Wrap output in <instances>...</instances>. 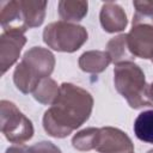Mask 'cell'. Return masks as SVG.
Listing matches in <instances>:
<instances>
[{
  "instance_id": "cell-1",
  "label": "cell",
  "mask_w": 153,
  "mask_h": 153,
  "mask_svg": "<svg viewBox=\"0 0 153 153\" xmlns=\"http://www.w3.org/2000/svg\"><path fill=\"white\" fill-rule=\"evenodd\" d=\"M93 108V98L86 90L63 82L56 100L44 112L43 128L53 137H66L84 124Z\"/></svg>"
},
{
  "instance_id": "cell-2",
  "label": "cell",
  "mask_w": 153,
  "mask_h": 153,
  "mask_svg": "<svg viewBox=\"0 0 153 153\" xmlns=\"http://www.w3.org/2000/svg\"><path fill=\"white\" fill-rule=\"evenodd\" d=\"M55 67V56L42 47H33L27 50L13 73V81L23 93L33 92L38 84L49 78Z\"/></svg>"
},
{
  "instance_id": "cell-3",
  "label": "cell",
  "mask_w": 153,
  "mask_h": 153,
  "mask_svg": "<svg viewBox=\"0 0 153 153\" xmlns=\"http://www.w3.org/2000/svg\"><path fill=\"white\" fill-rule=\"evenodd\" d=\"M133 25L127 33L128 48L135 57L153 59V1H134Z\"/></svg>"
},
{
  "instance_id": "cell-4",
  "label": "cell",
  "mask_w": 153,
  "mask_h": 153,
  "mask_svg": "<svg viewBox=\"0 0 153 153\" xmlns=\"http://www.w3.org/2000/svg\"><path fill=\"white\" fill-rule=\"evenodd\" d=\"M114 82L117 92L133 109L152 106L147 97V84L142 69L134 62H123L114 68Z\"/></svg>"
},
{
  "instance_id": "cell-5",
  "label": "cell",
  "mask_w": 153,
  "mask_h": 153,
  "mask_svg": "<svg viewBox=\"0 0 153 153\" xmlns=\"http://www.w3.org/2000/svg\"><path fill=\"white\" fill-rule=\"evenodd\" d=\"M87 37L88 35L84 26L65 20L50 23L43 31L44 43L49 48L63 53L76 51L87 41Z\"/></svg>"
},
{
  "instance_id": "cell-6",
  "label": "cell",
  "mask_w": 153,
  "mask_h": 153,
  "mask_svg": "<svg viewBox=\"0 0 153 153\" xmlns=\"http://www.w3.org/2000/svg\"><path fill=\"white\" fill-rule=\"evenodd\" d=\"M1 131L5 137L16 145H23L33 136L31 121L12 103L1 100Z\"/></svg>"
},
{
  "instance_id": "cell-7",
  "label": "cell",
  "mask_w": 153,
  "mask_h": 153,
  "mask_svg": "<svg viewBox=\"0 0 153 153\" xmlns=\"http://www.w3.org/2000/svg\"><path fill=\"white\" fill-rule=\"evenodd\" d=\"M93 149L99 153H133L134 145L121 129L103 127L97 129Z\"/></svg>"
},
{
  "instance_id": "cell-8",
  "label": "cell",
  "mask_w": 153,
  "mask_h": 153,
  "mask_svg": "<svg viewBox=\"0 0 153 153\" xmlns=\"http://www.w3.org/2000/svg\"><path fill=\"white\" fill-rule=\"evenodd\" d=\"M26 43V37L22 32L4 31L0 37V67L1 74L18 60L23 47Z\"/></svg>"
},
{
  "instance_id": "cell-9",
  "label": "cell",
  "mask_w": 153,
  "mask_h": 153,
  "mask_svg": "<svg viewBox=\"0 0 153 153\" xmlns=\"http://www.w3.org/2000/svg\"><path fill=\"white\" fill-rule=\"evenodd\" d=\"M0 22L4 31H17L24 33L29 27L25 22L22 1H1Z\"/></svg>"
},
{
  "instance_id": "cell-10",
  "label": "cell",
  "mask_w": 153,
  "mask_h": 153,
  "mask_svg": "<svg viewBox=\"0 0 153 153\" xmlns=\"http://www.w3.org/2000/svg\"><path fill=\"white\" fill-rule=\"evenodd\" d=\"M100 24L106 32H118L126 29L128 20L123 8L115 2H105L100 10Z\"/></svg>"
},
{
  "instance_id": "cell-11",
  "label": "cell",
  "mask_w": 153,
  "mask_h": 153,
  "mask_svg": "<svg viewBox=\"0 0 153 153\" xmlns=\"http://www.w3.org/2000/svg\"><path fill=\"white\" fill-rule=\"evenodd\" d=\"M111 59L106 51L100 50H90L84 53L79 57V67L86 73L97 74L106 69Z\"/></svg>"
},
{
  "instance_id": "cell-12",
  "label": "cell",
  "mask_w": 153,
  "mask_h": 153,
  "mask_svg": "<svg viewBox=\"0 0 153 153\" xmlns=\"http://www.w3.org/2000/svg\"><path fill=\"white\" fill-rule=\"evenodd\" d=\"M106 53L109 54L111 62L116 65L123 62H131L135 59V56L130 53L128 48L127 33H122L111 38L106 44Z\"/></svg>"
},
{
  "instance_id": "cell-13",
  "label": "cell",
  "mask_w": 153,
  "mask_h": 153,
  "mask_svg": "<svg viewBox=\"0 0 153 153\" xmlns=\"http://www.w3.org/2000/svg\"><path fill=\"white\" fill-rule=\"evenodd\" d=\"M87 1H60L59 14L65 22H79L87 14Z\"/></svg>"
},
{
  "instance_id": "cell-14",
  "label": "cell",
  "mask_w": 153,
  "mask_h": 153,
  "mask_svg": "<svg viewBox=\"0 0 153 153\" xmlns=\"http://www.w3.org/2000/svg\"><path fill=\"white\" fill-rule=\"evenodd\" d=\"M23 11H24V17L25 22L29 29L31 27H37L39 26L45 17V7H47V1H30L25 0L22 1Z\"/></svg>"
},
{
  "instance_id": "cell-15",
  "label": "cell",
  "mask_w": 153,
  "mask_h": 153,
  "mask_svg": "<svg viewBox=\"0 0 153 153\" xmlns=\"http://www.w3.org/2000/svg\"><path fill=\"white\" fill-rule=\"evenodd\" d=\"M135 136L147 143H153V110H147L137 115L134 122Z\"/></svg>"
},
{
  "instance_id": "cell-16",
  "label": "cell",
  "mask_w": 153,
  "mask_h": 153,
  "mask_svg": "<svg viewBox=\"0 0 153 153\" xmlns=\"http://www.w3.org/2000/svg\"><path fill=\"white\" fill-rule=\"evenodd\" d=\"M59 92H60V86H57L55 80H53L50 78H45L33 90L32 94L37 102L49 105L56 100Z\"/></svg>"
},
{
  "instance_id": "cell-17",
  "label": "cell",
  "mask_w": 153,
  "mask_h": 153,
  "mask_svg": "<svg viewBox=\"0 0 153 153\" xmlns=\"http://www.w3.org/2000/svg\"><path fill=\"white\" fill-rule=\"evenodd\" d=\"M97 129L98 128H87V129H84V130L76 133L72 140L73 147L78 151H81V152L93 149Z\"/></svg>"
},
{
  "instance_id": "cell-18",
  "label": "cell",
  "mask_w": 153,
  "mask_h": 153,
  "mask_svg": "<svg viewBox=\"0 0 153 153\" xmlns=\"http://www.w3.org/2000/svg\"><path fill=\"white\" fill-rule=\"evenodd\" d=\"M29 153H62L61 149L53 142L42 141L29 147Z\"/></svg>"
},
{
  "instance_id": "cell-19",
  "label": "cell",
  "mask_w": 153,
  "mask_h": 153,
  "mask_svg": "<svg viewBox=\"0 0 153 153\" xmlns=\"http://www.w3.org/2000/svg\"><path fill=\"white\" fill-rule=\"evenodd\" d=\"M5 153H29V147L24 145H14L7 148Z\"/></svg>"
},
{
  "instance_id": "cell-20",
  "label": "cell",
  "mask_w": 153,
  "mask_h": 153,
  "mask_svg": "<svg viewBox=\"0 0 153 153\" xmlns=\"http://www.w3.org/2000/svg\"><path fill=\"white\" fill-rule=\"evenodd\" d=\"M147 97L151 100V103L153 104V82L147 86Z\"/></svg>"
},
{
  "instance_id": "cell-21",
  "label": "cell",
  "mask_w": 153,
  "mask_h": 153,
  "mask_svg": "<svg viewBox=\"0 0 153 153\" xmlns=\"http://www.w3.org/2000/svg\"><path fill=\"white\" fill-rule=\"evenodd\" d=\"M147 153H153V149H149V151H148Z\"/></svg>"
},
{
  "instance_id": "cell-22",
  "label": "cell",
  "mask_w": 153,
  "mask_h": 153,
  "mask_svg": "<svg viewBox=\"0 0 153 153\" xmlns=\"http://www.w3.org/2000/svg\"><path fill=\"white\" fill-rule=\"evenodd\" d=\"M152 62H153V59H152Z\"/></svg>"
}]
</instances>
